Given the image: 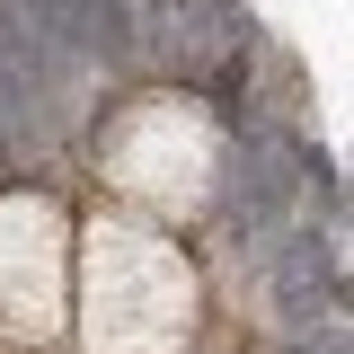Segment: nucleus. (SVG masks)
Listing matches in <instances>:
<instances>
[{"label": "nucleus", "instance_id": "obj_4", "mask_svg": "<svg viewBox=\"0 0 354 354\" xmlns=\"http://www.w3.org/2000/svg\"><path fill=\"white\" fill-rule=\"evenodd\" d=\"M292 354H346V346H292Z\"/></svg>", "mask_w": 354, "mask_h": 354}, {"label": "nucleus", "instance_id": "obj_2", "mask_svg": "<svg viewBox=\"0 0 354 354\" xmlns=\"http://www.w3.org/2000/svg\"><path fill=\"white\" fill-rule=\"evenodd\" d=\"M266 283H274V310H283L292 328H319V310L337 301V257H328V239L283 230V239L266 248Z\"/></svg>", "mask_w": 354, "mask_h": 354}, {"label": "nucleus", "instance_id": "obj_1", "mask_svg": "<svg viewBox=\"0 0 354 354\" xmlns=\"http://www.w3.org/2000/svg\"><path fill=\"white\" fill-rule=\"evenodd\" d=\"M239 124V169H230V230L248 239V248H274L283 230H292V204H301V142L292 133L257 124V115H230Z\"/></svg>", "mask_w": 354, "mask_h": 354}, {"label": "nucleus", "instance_id": "obj_3", "mask_svg": "<svg viewBox=\"0 0 354 354\" xmlns=\"http://www.w3.org/2000/svg\"><path fill=\"white\" fill-rule=\"evenodd\" d=\"M0 186H9V115H0Z\"/></svg>", "mask_w": 354, "mask_h": 354}]
</instances>
